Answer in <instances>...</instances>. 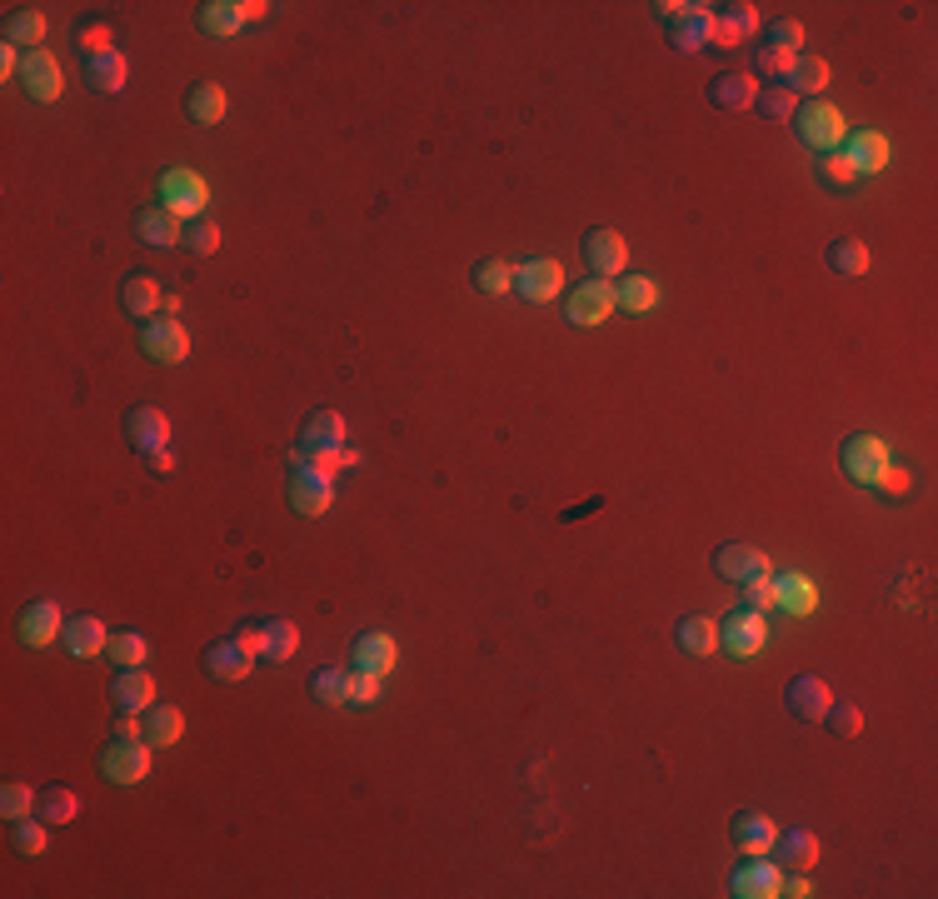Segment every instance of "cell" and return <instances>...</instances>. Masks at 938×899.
<instances>
[{"instance_id":"obj_4","label":"cell","mask_w":938,"mask_h":899,"mask_svg":"<svg viewBox=\"0 0 938 899\" xmlns=\"http://www.w3.org/2000/svg\"><path fill=\"white\" fill-rule=\"evenodd\" d=\"M160 205L176 220H205V205H211V185L195 176V170H165L160 180Z\"/></svg>"},{"instance_id":"obj_51","label":"cell","mask_w":938,"mask_h":899,"mask_svg":"<svg viewBox=\"0 0 938 899\" xmlns=\"http://www.w3.org/2000/svg\"><path fill=\"white\" fill-rule=\"evenodd\" d=\"M375 699H380V674L354 670L350 674V705H375Z\"/></svg>"},{"instance_id":"obj_56","label":"cell","mask_w":938,"mask_h":899,"mask_svg":"<svg viewBox=\"0 0 938 899\" xmlns=\"http://www.w3.org/2000/svg\"><path fill=\"white\" fill-rule=\"evenodd\" d=\"M234 639L245 645L250 655H265V625H245V630H234Z\"/></svg>"},{"instance_id":"obj_13","label":"cell","mask_w":938,"mask_h":899,"mask_svg":"<svg viewBox=\"0 0 938 899\" xmlns=\"http://www.w3.org/2000/svg\"><path fill=\"white\" fill-rule=\"evenodd\" d=\"M610 310H614V285L594 280V275L579 290H569V300H564V315L575 325H599V320H610Z\"/></svg>"},{"instance_id":"obj_23","label":"cell","mask_w":938,"mask_h":899,"mask_svg":"<svg viewBox=\"0 0 938 899\" xmlns=\"http://www.w3.org/2000/svg\"><path fill=\"white\" fill-rule=\"evenodd\" d=\"M759 31V11L754 5H719V15H714V40L719 46H744V40Z\"/></svg>"},{"instance_id":"obj_43","label":"cell","mask_w":938,"mask_h":899,"mask_svg":"<svg viewBox=\"0 0 938 899\" xmlns=\"http://www.w3.org/2000/svg\"><path fill=\"white\" fill-rule=\"evenodd\" d=\"M110 660L116 664H125V670H135V664H145V655H151V645H145L135 630H120V635H110Z\"/></svg>"},{"instance_id":"obj_37","label":"cell","mask_w":938,"mask_h":899,"mask_svg":"<svg viewBox=\"0 0 938 899\" xmlns=\"http://www.w3.org/2000/svg\"><path fill=\"white\" fill-rule=\"evenodd\" d=\"M680 650L684 655H714L719 650V625L703 615L680 620Z\"/></svg>"},{"instance_id":"obj_45","label":"cell","mask_w":938,"mask_h":899,"mask_svg":"<svg viewBox=\"0 0 938 899\" xmlns=\"http://www.w3.org/2000/svg\"><path fill=\"white\" fill-rule=\"evenodd\" d=\"M31 810H40V794L31 790V784H5V790H0V815L5 819H25Z\"/></svg>"},{"instance_id":"obj_30","label":"cell","mask_w":938,"mask_h":899,"mask_svg":"<svg viewBox=\"0 0 938 899\" xmlns=\"http://www.w3.org/2000/svg\"><path fill=\"white\" fill-rule=\"evenodd\" d=\"M135 230H141V240L145 245H155V250H176L180 240H185V230H180V220L170 211H141V220H135Z\"/></svg>"},{"instance_id":"obj_60","label":"cell","mask_w":938,"mask_h":899,"mask_svg":"<svg viewBox=\"0 0 938 899\" xmlns=\"http://www.w3.org/2000/svg\"><path fill=\"white\" fill-rule=\"evenodd\" d=\"M654 11H659V15H664V21H680V15H684V11H689V5H684V0H659Z\"/></svg>"},{"instance_id":"obj_42","label":"cell","mask_w":938,"mask_h":899,"mask_svg":"<svg viewBox=\"0 0 938 899\" xmlns=\"http://www.w3.org/2000/svg\"><path fill=\"white\" fill-rule=\"evenodd\" d=\"M310 690H315L320 705H350V674L345 670H320L310 680Z\"/></svg>"},{"instance_id":"obj_33","label":"cell","mask_w":938,"mask_h":899,"mask_svg":"<svg viewBox=\"0 0 938 899\" xmlns=\"http://www.w3.org/2000/svg\"><path fill=\"white\" fill-rule=\"evenodd\" d=\"M784 91L819 100V91H829V60H819V56H798V60H794V71H789V85H784Z\"/></svg>"},{"instance_id":"obj_12","label":"cell","mask_w":938,"mask_h":899,"mask_svg":"<svg viewBox=\"0 0 938 899\" xmlns=\"http://www.w3.org/2000/svg\"><path fill=\"white\" fill-rule=\"evenodd\" d=\"M769 600H774L779 610H789V615H814V610H819V590H814V580L804 570H779V575H769Z\"/></svg>"},{"instance_id":"obj_16","label":"cell","mask_w":938,"mask_h":899,"mask_svg":"<svg viewBox=\"0 0 938 899\" xmlns=\"http://www.w3.org/2000/svg\"><path fill=\"white\" fill-rule=\"evenodd\" d=\"M784 705H789V715H798V720L814 724V720H823V715H829L833 695H829V685H823L819 674H798L794 685H789Z\"/></svg>"},{"instance_id":"obj_10","label":"cell","mask_w":938,"mask_h":899,"mask_svg":"<svg viewBox=\"0 0 938 899\" xmlns=\"http://www.w3.org/2000/svg\"><path fill=\"white\" fill-rule=\"evenodd\" d=\"M585 265L594 280H614V275H624V265H629V250H624V236L620 230H589L585 236Z\"/></svg>"},{"instance_id":"obj_32","label":"cell","mask_w":938,"mask_h":899,"mask_svg":"<svg viewBox=\"0 0 938 899\" xmlns=\"http://www.w3.org/2000/svg\"><path fill=\"white\" fill-rule=\"evenodd\" d=\"M40 40H46V15L40 11H11L5 15V46L15 50H40Z\"/></svg>"},{"instance_id":"obj_61","label":"cell","mask_w":938,"mask_h":899,"mask_svg":"<svg viewBox=\"0 0 938 899\" xmlns=\"http://www.w3.org/2000/svg\"><path fill=\"white\" fill-rule=\"evenodd\" d=\"M240 11H245V21H260V15H270V5L265 0H240Z\"/></svg>"},{"instance_id":"obj_41","label":"cell","mask_w":938,"mask_h":899,"mask_svg":"<svg viewBox=\"0 0 938 899\" xmlns=\"http://www.w3.org/2000/svg\"><path fill=\"white\" fill-rule=\"evenodd\" d=\"M474 285L484 296H509L515 290V265L509 261H480L474 265Z\"/></svg>"},{"instance_id":"obj_20","label":"cell","mask_w":938,"mask_h":899,"mask_svg":"<svg viewBox=\"0 0 938 899\" xmlns=\"http://www.w3.org/2000/svg\"><path fill=\"white\" fill-rule=\"evenodd\" d=\"M21 81H25V91L36 95V100H56V95L65 91V81H60V65H56V56H50V50H31V56H25Z\"/></svg>"},{"instance_id":"obj_49","label":"cell","mask_w":938,"mask_h":899,"mask_svg":"<svg viewBox=\"0 0 938 899\" xmlns=\"http://www.w3.org/2000/svg\"><path fill=\"white\" fill-rule=\"evenodd\" d=\"M185 245L195 250V255H215V250H220V230H215V220H190Z\"/></svg>"},{"instance_id":"obj_57","label":"cell","mask_w":938,"mask_h":899,"mask_svg":"<svg viewBox=\"0 0 938 899\" xmlns=\"http://www.w3.org/2000/svg\"><path fill=\"white\" fill-rule=\"evenodd\" d=\"M85 46H91V56H100V50H110V31L106 25H91V31H85Z\"/></svg>"},{"instance_id":"obj_36","label":"cell","mask_w":938,"mask_h":899,"mask_svg":"<svg viewBox=\"0 0 938 899\" xmlns=\"http://www.w3.org/2000/svg\"><path fill=\"white\" fill-rule=\"evenodd\" d=\"M614 305H624L629 315H645V310L659 305V285L649 275H629V280L614 285Z\"/></svg>"},{"instance_id":"obj_44","label":"cell","mask_w":938,"mask_h":899,"mask_svg":"<svg viewBox=\"0 0 938 899\" xmlns=\"http://www.w3.org/2000/svg\"><path fill=\"white\" fill-rule=\"evenodd\" d=\"M829 265L839 275H864L868 271V250L858 240H833L829 245Z\"/></svg>"},{"instance_id":"obj_54","label":"cell","mask_w":938,"mask_h":899,"mask_svg":"<svg viewBox=\"0 0 938 899\" xmlns=\"http://www.w3.org/2000/svg\"><path fill=\"white\" fill-rule=\"evenodd\" d=\"M798 56H784V50H759V75H789Z\"/></svg>"},{"instance_id":"obj_21","label":"cell","mask_w":938,"mask_h":899,"mask_svg":"<svg viewBox=\"0 0 938 899\" xmlns=\"http://www.w3.org/2000/svg\"><path fill=\"white\" fill-rule=\"evenodd\" d=\"M250 660H255V655H250L234 635H230V639H215L211 650H205V670H211L215 680H245V674H250Z\"/></svg>"},{"instance_id":"obj_1","label":"cell","mask_w":938,"mask_h":899,"mask_svg":"<svg viewBox=\"0 0 938 899\" xmlns=\"http://www.w3.org/2000/svg\"><path fill=\"white\" fill-rule=\"evenodd\" d=\"M300 465H320V470H354L360 450L345 445V420L335 410H315L300 430Z\"/></svg>"},{"instance_id":"obj_40","label":"cell","mask_w":938,"mask_h":899,"mask_svg":"<svg viewBox=\"0 0 938 899\" xmlns=\"http://www.w3.org/2000/svg\"><path fill=\"white\" fill-rule=\"evenodd\" d=\"M75 815H81V800H75L65 784H56V790L40 794V819H46V825H71Z\"/></svg>"},{"instance_id":"obj_7","label":"cell","mask_w":938,"mask_h":899,"mask_svg":"<svg viewBox=\"0 0 938 899\" xmlns=\"http://www.w3.org/2000/svg\"><path fill=\"white\" fill-rule=\"evenodd\" d=\"M560 290H564L560 261H544V255H534V261L515 265V296L519 300H529V305H550Z\"/></svg>"},{"instance_id":"obj_17","label":"cell","mask_w":938,"mask_h":899,"mask_svg":"<svg viewBox=\"0 0 938 899\" xmlns=\"http://www.w3.org/2000/svg\"><path fill=\"white\" fill-rule=\"evenodd\" d=\"M669 36H674V46H680L684 56H699V50L714 40V11H709V5H689L680 21H669Z\"/></svg>"},{"instance_id":"obj_18","label":"cell","mask_w":938,"mask_h":899,"mask_svg":"<svg viewBox=\"0 0 938 899\" xmlns=\"http://www.w3.org/2000/svg\"><path fill=\"white\" fill-rule=\"evenodd\" d=\"M125 435L141 455L145 450H165L170 445V420H165V410H155V405H135L130 420H125Z\"/></svg>"},{"instance_id":"obj_28","label":"cell","mask_w":938,"mask_h":899,"mask_svg":"<svg viewBox=\"0 0 938 899\" xmlns=\"http://www.w3.org/2000/svg\"><path fill=\"white\" fill-rule=\"evenodd\" d=\"M774 835H779V825L769 815H754V810H744V815L734 819V844H739L744 854H769V850H774Z\"/></svg>"},{"instance_id":"obj_15","label":"cell","mask_w":938,"mask_h":899,"mask_svg":"<svg viewBox=\"0 0 938 899\" xmlns=\"http://www.w3.org/2000/svg\"><path fill=\"white\" fill-rule=\"evenodd\" d=\"M714 570L724 575V580H739V585L769 580V575H774V570H769V555L754 550V544H724V550L714 555Z\"/></svg>"},{"instance_id":"obj_24","label":"cell","mask_w":938,"mask_h":899,"mask_svg":"<svg viewBox=\"0 0 938 899\" xmlns=\"http://www.w3.org/2000/svg\"><path fill=\"white\" fill-rule=\"evenodd\" d=\"M769 854H779V870H814L819 864V840L809 829H789V835H774Z\"/></svg>"},{"instance_id":"obj_52","label":"cell","mask_w":938,"mask_h":899,"mask_svg":"<svg viewBox=\"0 0 938 899\" xmlns=\"http://www.w3.org/2000/svg\"><path fill=\"white\" fill-rule=\"evenodd\" d=\"M874 490H883L889 500H903L909 490H914V475H909V470H893V465H889V470H883V480H879Z\"/></svg>"},{"instance_id":"obj_14","label":"cell","mask_w":938,"mask_h":899,"mask_svg":"<svg viewBox=\"0 0 938 899\" xmlns=\"http://www.w3.org/2000/svg\"><path fill=\"white\" fill-rule=\"evenodd\" d=\"M839 155L849 160L854 176H879V170L889 166V141H883L879 131H849L844 145H839Z\"/></svg>"},{"instance_id":"obj_53","label":"cell","mask_w":938,"mask_h":899,"mask_svg":"<svg viewBox=\"0 0 938 899\" xmlns=\"http://www.w3.org/2000/svg\"><path fill=\"white\" fill-rule=\"evenodd\" d=\"M823 180H829V185H839V190H844V185H854L858 176H854V170H849V160H844V155L833 151V155H823Z\"/></svg>"},{"instance_id":"obj_8","label":"cell","mask_w":938,"mask_h":899,"mask_svg":"<svg viewBox=\"0 0 938 899\" xmlns=\"http://www.w3.org/2000/svg\"><path fill=\"white\" fill-rule=\"evenodd\" d=\"M141 350L151 360H160V365H180V360L190 356V335L185 325H180L176 315H165V320H145V331H141Z\"/></svg>"},{"instance_id":"obj_11","label":"cell","mask_w":938,"mask_h":899,"mask_svg":"<svg viewBox=\"0 0 938 899\" xmlns=\"http://www.w3.org/2000/svg\"><path fill=\"white\" fill-rule=\"evenodd\" d=\"M779 889H784V870L769 854H749V864L729 879V895H739V899H774Z\"/></svg>"},{"instance_id":"obj_19","label":"cell","mask_w":938,"mask_h":899,"mask_svg":"<svg viewBox=\"0 0 938 899\" xmlns=\"http://www.w3.org/2000/svg\"><path fill=\"white\" fill-rule=\"evenodd\" d=\"M125 75H130V65H125V56H120L116 46L85 60V85H91L95 95H120L125 91Z\"/></svg>"},{"instance_id":"obj_2","label":"cell","mask_w":938,"mask_h":899,"mask_svg":"<svg viewBox=\"0 0 938 899\" xmlns=\"http://www.w3.org/2000/svg\"><path fill=\"white\" fill-rule=\"evenodd\" d=\"M839 465H844V475L854 480V486L874 490L883 480V470L893 465L889 440H883V435H849L844 450H839Z\"/></svg>"},{"instance_id":"obj_26","label":"cell","mask_w":938,"mask_h":899,"mask_svg":"<svg viewBox=\"0 0 938 899\" xmlns=\"http://www.w3.org/2000/svg\"><path fill=\"white\" fill-rule=\"evenodd\" d=\"M116 705H120V715H145L155 705V680H151V670H125L116 680Z\"/></svg>"},{"instance_id":"obj_59","label":"cell","mask_w":938,"mask_h":899,"mask_svg":"<svg viewBox=\"0 0 938 899\" xmlns=\"http://www.w3.org/2000/svg\"><path fill=\"white\" fill-rule=\"evenodd\" d=\"M145 465H151V470H170V465H176V455H170V450H145Z\"/></svg>"},{"instance_id":"obj_6","label":"cell","mask_w":938,"mask_h":899,"mask_svg":"<svg viewBox=\"0 0 938 899\" xmlns=\"http://www.w3.org/2000/svg\"><path fill=\"white\" fill-rule=\"evenodd\" d=\"M151 750L145 740H120L116 734V745H106V755H100V775L116 784H141L145 775H151Z\"/></svg>"},{"instance_id":"obj_58","label":"cell","mask_w":938,"mask_h":899,"mask_svg":"<svg viewBox=\"0 0 938 899\" xmlns=\"http://www.w3.org/2000/svg\"><path fill=\"white\" fill-rule=\"evenodd\" d=\"M21 65H25V60H21V50H15V46L0 50V75H5V81H11V75L21 71Z\"/></svg>"},{"instance_id":"obj_22","label":"cell","mask_w":938,"mask_h":899,"mask_svg":"<svg viewBox=\"0 0 938 899\" xmlns=\"http://www.w3.org/2000/svg\"><path fill=\"white\" fill-rule=\"evenodd\" d=\"M65 635V620H60V604H50V600H40V604H31L21 615V639L25 645H50V639H60Z\"/></svg>"},{"instance_id":"obj_34","label":"cell","mask_w":938,"mask_h":899,"mask_svg":"<svg viewBox=\"0 0 938 899\" xmlns=\"http://www.w3.org/2000/svg\"><path fill=\"white\" fill-rule=\"evenodd\" d=\"M180 730H185V720H180V710L176 705H151V710H145V745H176L180 740Z\"/></svg>"},{"instance_id":"obj_25","label":"cell","mask_w":938,"mask_h":899,"mask_svg":"<svg viewBox=\"0 0 938 899\" xmlns=\"http://www.w3.org/2000/svg\"><path fill=\"white\" fill-rule=\"evenodd\" d=\"M395 660H399V645L389 635H360L354 639V670L380 674V680H385V674L395 670Z\"/></svg>"},{"instance_id":"obj_29","label":"cell","mask_w":938,"mask_h":899,"mask_svg":"<svg viewBox=\"0 0 938 899\" xmlns=\"http://www.w3.org/2000/svg\"><path fill=\"white\" fill-rule=\"evenodd\" d=\"M120 305H125L135 320H155V310L165 305L160 280H155V275H130L125 290H120Z\"/></svg>"},{"instance_id":"obj_48","label":"cell","mask_w":938,"mask_h":899,"mask_svg":"<svg viewBox=\"0 0 938 899\" xmlns=\"http://www.w3.org/2000/svg\"><path fill=\"white\" fill-rule=\"evenodd\" d=\"M823 720H829V730L839 734V740H854V734L864 730V715H858L854 705H829V715H823Z\"/></svg>"},{"instance_id":"obj_46","label":"cell","mask_w":938,"mask_h":899,"mask_svg":"<svg viewBox=\"0 0 938 899\" xmlns=\"http://www.w3.org/2000/svg\"><path fill=\"white\" fill-rule=\"evenodd\" d=\"M754 110H759L763 120H794V110H798V95H794V91H759V100H754Z\"/></svg>"},{"instance_id":"obj_9","label":"cell","mask_w":938,"mask_h":899,"mask_svg":"<svg viewBox=\"0 0 938 899\" xmlns=\"http://www.w3.org/2000/svg\"><path fill=\"white\" fill-rule=\"evenodd\" d=\"M763 639H769V625H763V615H754V610H739V615H729L724 625H719V645H724V655H734V660H754V655L763 650Z\"/></svg>"},{"instance_id":"obj_27","label":"cell","mask_w":938,"mask_h":899,"mask_svg":"<svg viewBox=\"0 0 938 899\" xmlns=\"http://www.w3.org/2000/svg\"><path fill=\"white\" fill-rule=\"evenodd\" d=\"M709 100L724 110H744L759 100V81H754L749 71H724L714 85H709Z\"/></svg>"},{"instance_id":"obj_5","label":"cell","mask_w":938,"mask_h":899,"mask_svg":"<svg viewBox=\"0 0 938 899\" xmlns=\"http://www.w3.org/2000/svg\"><path fill=\"white\" fill-rule=\"evenodd\" d=\"M329 500H335V475L329 470H320V465H294V475H290V505H294V515H325L329 510Z\"/></svg>"},{"instance_id":"obj_38","label":"cell","mask_w":938,"mask_h":899,"mask_svg":"<svg viewBox=\"0 0 938 899\" xmlns=\"http://www.w3.org/2000/svg\"><path fill=\"white\" fill-rule=\"evenodd\" d=\"M200 25H205V36H234L245 25V11H240V0H215L200 11Z\"/></svg>"},{"instance_id":"obj_35","label":"cell","mask_w":938,"mask_h":899,"mask_svg":"<svg viewBox=\"0 0 938 899\" xmlns=\"http://www.w3.org/2000/svg\"><path fill=\"white\" fill-rule=\"evenodd\" d=\"M185 116L200 120V125H220V120H225V91L215 81L195 85V91L185 95Z\"/></svg>"},{"instance_id":"obj_50","label":"cell","mask_w":938,"mask_h":899,"mask_svg":"<svg viewBox=\"0 0 938 899\" xmlns=\"http://www.w3.org/2000/svg\"><path fill=\"white\" fill-rule=\"evenodd\" d=\"M798 46H804V25H798V21H774V25H769V50H784V56H794Z\"/></svg>"},{"instance_id":"obj_3","label":"cell","mask_w":938,"mask_h":899,"mask_svg":"<svg viewBox=\"0 0 938 899\" xmlns=\"http://www.w3.org/2000/svg\"><path fill=\"white\" fill-rule=\"evenodd\" d=\"M794 125H798V135H804V145H809V151H819V155H833L839 145H844V135H849L844 116H839L829 100H809V106H798L794 110Z\"/></svg>"},{"instance_id":"obj_55","label":"cell","mask_w":938,"mask_h":899,"mask_svg":"<svg viewBox=\"0 0 938 899\" xmlns=\"http://www.w3.org/2000/svg\"><path fill=\"white\" fill-rule=\"evenodd\" d=\"M769 580H749L744 585V610H754V615H763V610H769Z\"/></svg>"},{"instance_id":"obj_39","label":"cell","mask_w":938,"mask_h":899,"mask_svg":"<svg viewBox=\"0 0 938 899\" xmlns=\"http://www.w3.org/2000/svg\"><path fill=\"white\" fill-rule=\"evenodd\" d=\"M294 650H300V630H294L290 620H270V625H265V660L285 664Z\"/></svg>"},{"instance_id":"obj_31","label":"cell","mask_w":938,"mask_h":899,"mask_svg":"<svg viewBox=\"0 0 938 899\" xmlns=\"http://www.w3.org/2000/svg\"><path fill=\"white\" fill-rule=\"evenodd\" d=\"M60 639H65V650H71V655H100L110 645V630L100 625L95 615H75Z\"/></svg>"},{"instance_id":"obj_47","label":"cell","mask_w":938,"mask_h":899,"mask_svg":"<svg viewBox=\"0 0 938 899\" xmlns=\"http://www.w3.org/2000/svg\"><path fill=\"white\" fill-rule=\"evenodd\" d=\"M11 840H15V850H21V854H46V850H50L46 825H40V819H31V815L15 819V835H11Z\"/></svg>"}]
</instances>
